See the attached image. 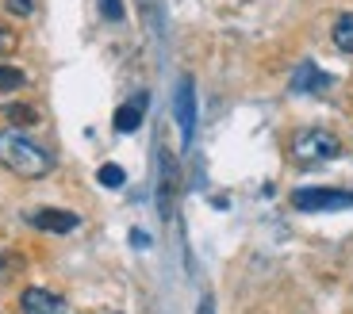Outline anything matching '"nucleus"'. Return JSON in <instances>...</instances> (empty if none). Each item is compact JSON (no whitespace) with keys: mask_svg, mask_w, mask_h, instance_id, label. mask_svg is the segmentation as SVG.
<instances>
[{"mask_svg":"<svg viewBox=\"0 0 353 314\" xmlns=\"http://www.w3.org/2000/svg\"><path fill=\"white\" fill-rule=\"evenodd\" d=\"M142 115H146V92H139L134 100H127L119 112H115V119H112V127L119 134H134L142 127Z\"/></svg>","mask_w":353,"mask_h":314,"instance_id":"obj_8","label":"nucleus"},{"mask_svg":"<svg viewBox=\"0 0 353 314\" xmlns=\"http://www.w3.org/2000/svg\"><path fill=\"white\" fill-rule=\"evenodd\" d=\"M19 311L23 314H65V299L50 288H23Z\"/></svg>","mask_w":353,"mask_h":314,"instance_id":"obj_4","label":"nucleus"},{"mask_svg":"<svg viewBox=\"0 0 353 314\" xmlns=\"http://www.w3.org/2000/svg\"><path fill=\"white\" fill-rule=\"evenodd\" d=\"M0 165L12 176L43 180V176L54 173V154L46 146H39L31 134H23L19 127H4L0 131Z\"/></svg>","mask_w":353,"mask_h":314,"instance_id":"obj_1","label":"nucleus"},{"mask_svg":"<svg viewBox=\"0 0 353 314\" xmlns=\"http://www.w3.org/2000/svg\"><path fill=\"white\" fill-rule=\"evenodd\" d=\"M16 43H19V39H16V31L0 23V58H8V54L16 50Z\"/></svg>","mask_w":353,"mask_h":314,"instance_id":"obj_17","label":"nucleus"},{"mask_svg":"<svg viewBox=\"0 0 353 314\" xmlns=\"http://www.w3.org/2000/svg\"><path fill=\"white\" fill-rule=\"evenodd\" d=\"M100 16H104L108 23H119V19L127 16V12H123V0H100Z\"/></svg>","mask_w":353,"mask_h":314,"instance_id":"obj_16","label":"nucleus"},{"mask_svg":"<svg viewBox=\"0 0 353 314\" xmlns=\"http://www.w3.org/2000/svg\"><path fill=\"white\" fill-rule=\"evenodd\" d=\"M31 227L35 230H46V234H73L81 227V215L73 211H58V207H43L31 215Z\"/></svg>","mask_w":353,"mask_h":314,"instance_id":"obj_6","label":"nucleus"},{"mask_svg":"<svg viewBox=\"0 0 353 314\" xmlns=\"http://www.w3.org/2000/svg\"><path fill=\"white\" fill-rule=\"evenodd\" d=\"M330 85H334V77H330V73H323L319 65H311V61H303L300 70L292 73V81H288L292 92H327Z\"/></svg>","mask_w":353,"mask_h":314,"instance_id":"obj_7","label":"nucleus"},{"mask_svg":"<svg viewBox=\"0 0 353 314\" xmlns=\"http://www.w3.org/2000/svg\"><path fill=\"white\" fill-rule=\"evenodd\" d=\"M131 245H139V249H146V245H150V234H142V230H134V234H131Z\"/></svg>","mask_w":353,"mask_h":314,"instance_id":"obj_18","label":"nucleus"},{"mask_svg":"<svg viewBox=\"0 0 353 314\" xmlns=\"http://www.w3.org/2000/svg\"><path fill=\"white\" fill-rule=\"evenodd\" d=\"M97 180L104 184V188H123V184H127V173H123L119 165H100Z\"/></svg>","mask_w":353,"mask_h":314,"instance_id":"obj_14","label":"nucleus"},{"mask_svg":"<svg viewBox=\"0 0 353 314\" xmlns=\"http://www.w3.org/2000/svg\"><path fill=\"white\" fill-rule=\"evenodd\" d=\"M4 119H8V127H35L43 115H39L35 104H23V100H12V104H4Z\"/></svg>","mask_w":353,"mask_h":314,"instance_id":"obj_11","label":"nucleus"},{"mask_svg":"<svg viewBox=\"0 0 353 314\" xmlns=\"http://www.w3.org/2000/svg\"><path fill=\"white\" fill-rule=\"evenodd\" d=\"M292 207L296 211H345V207H353V192H342V188H296L292 192Z\"/></svg>","mask_w":353,"mask_h":314,"instance_id":"obj_3","label":"nucleus"},{"mask_svg":"<svg viewBox=\"0 0 353 314\" xmlns=\"http://www.w3.org/2000/svg\"><path fill=\"white\" fill-rule=\"evenodd\" d=\"M173 196H176V161L169 149H161V215H169Z\"/></svg>","mask_w":353,"mask_h":314,"instance_id":"obj_10","label":"nucleus"},{"mask_svg":"<svg viewBox=\"0 0 353 314\" xmlns=\"http://www.w3.org/2000/svg\"><path fill=\"white\" fill-rule=\"evenodd\" d=\"M200 314H215V299H212V295L200 299Z\"/></svg>","mask_w":353,"mask_h":314,"instance_id":"obj_19","label":"nucleus"},{"mask_svg":"<svg viewBox=\"0 0 353 314\" xmlns=\"http://www.w3.org/2000/svg\"><path fill=\"white\" fill-rule=\"evenodd\" d=\"M27 85V73L16 70V65H0V92H16V88Z\"/></svg>","mask_w":353,"mask_h":314,"instance_id":"obj_13","label":"nucleus"},{"mask_svg":"<svg viewBox=\"0 0 353 314\" xmlns=\"http://www.w3.org/2000/svg\"><path fill=\"white\" fill-rule=\"evenodd\" d=\"M4 12H12L16 19H31L39 12V0H4Z\"/></svg>","mask_w":353,"mask_h":314,"instance_id":"obj_15","label":"nucleus"},{"mask_svg":"<svg viewBox=\"0 0 353 314\" xmlns=\"http://www.w3.org/2000/svg\"><path fill=\"white\" fill-rule=\"evenodd\" d=\"M23 269H27V257L19 249H0V291L12 288L23 276Z\"/></svg>","mask_w":353,"mask_h":314,"instance_id":"obj_9","label":"nucleus"},{"mask_svg":"<svg viewBox=\"0 0 353 314\" xmlns=\"http://www.w3.org/2000/svg\"><path fill=\"white\" fill-rule=\"evenodd\" d=\"M176 123H181V134H185V146H188L192 131H196V85H192V77H181V85H176Z\"/></svg>","mask_w":353,"mask_h":314,"instance_id":"obj_5","label":"nucleus"},{"mask_svg":"<svg viewBox=\"0 0 353 314\" xmlns=\"http://www.w3.org/2000/svg\"><path fill=\"white\" fill-rule=\"evenodd\" d=\"M330 39H334V46L342 54H353V12H342V16L334 19V27H330Z\"/></svg>","mask_w":353,"mask_h":314,"instance_id":"obj_12","label":"nucleus"},{"mask_svg":"<svg viewBox=\"0 0 353 314\" xmlns=\"http://www.w3.org/2000/svg\"><path fill=\"white\" fill-rule=\"evenodd\" d=\"M288 154H292V161H296L300 169H315V165L334 161V157L342 154V142H338V134L323 131V127H303V131L292 134Z\"/></svg>","mask_w":353,"mask_h":314,"instance_id":"obj_2","label":"nucleus"}]
</instances>
